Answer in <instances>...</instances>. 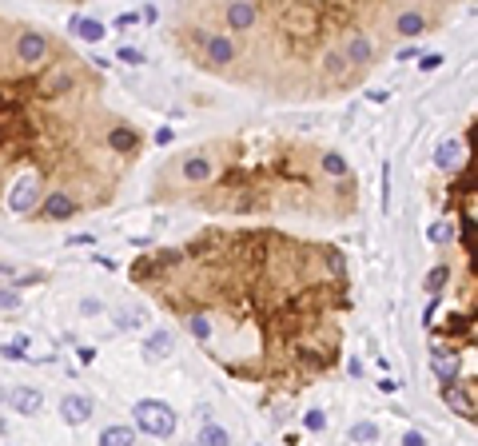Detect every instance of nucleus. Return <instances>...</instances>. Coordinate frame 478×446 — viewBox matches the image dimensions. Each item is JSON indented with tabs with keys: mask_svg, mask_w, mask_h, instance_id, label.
Instances as JSON below:
<instances>
[{
	"mask_svg": "<svg viewBox=\"0 0 478 446\" xmlns=\"http://www.w3.org/2000/svg\"><path fill=\"white\" fill-rule=\"evenodd\" d=\"M403 446H427V442H423V435H415V430H411V435L403 438Z\"/></svg>",
	"mask_w": 478,
	"mask_h": 446,
	"instance_id": "4be33fe9",
	"label": "nucleus"
},
{
	"mask_svg": "<svg viewBox=\"0 0 478 446\" xmlns=\"http://www.w3.org/2000/svg\"><path fill=\"white\" fill-rule=\"evenodd\" d=\"M136 423H140L143 435H156V438H168L175 430V410L168 403H156V398H148V403L136 406Z\"/></svg>",
	"mask_w": 478,
	"mask_h": 446,
	"instance_id": "39448f33",
	"label": "nucleus"
},
{
	"mask_svg": "<svg viewBox=\"0 0 478 446\" xmlns=\"http://www.w3.org/2000/svg\"><path fill=\"white\" fill-rule=\"evenodd\" d=\"M435 24V12L418 9V4H407V9H395L391 12V32L395 36H418Z\"/></svg>",
	"mask_w": 478,
	"mask_h": 446,
	"instance_id": "423d86ee",
	"label": "nucleus"
},
{
	"mask_svg": "<svg viewBox=\"0 0 478 446\" xmlns=\"http://www.w3.org/2000/svg\"><path fill=\"white\" fill-rule=\"evenodd\" d=\"M24 347H28V343H24V339H16V343H4V351H0V355H4V359H21Z\"/></svg>",
	"mask_w": 478,
	"mask_h": 446,
	"instance_id": "6ab92c4d",
	"label": "nucleus"
},
{
	"mask_svg": "<svg viewBox=\"0 0 478 446\" xmlns=\"http://www.w3.org/2000/svg\"><path fill=\"white\" fill-rule=\"evenodd\" d=\"M132 283L183 319L232 379L295 395L343 355L351 279L339 247L271 227H212L132 263Z\"/></svg>",
	"mask_w": 478,
	"mask_h": 446,
	"instance_id": "f257e3e1",
	"label": "nucleus"
},
{
	"mask_svg": "<svg viewBox=\"0 0 478 446\" xmlns=\"http://www.w3.org/2000/svg\"><path fill=\"white\" fill-rule=\"evenodd\" d=\"M0 307H16V295H4V291H0Z\"/></svg>",
	"mask_w": 478,
	"mask_h": 446,
	"instance_id": "5701e85b",
	"label": "nucleus"
},
{
	"mask_svg": "<svg viewBox=\"0 0 478 446\" xmlns=\"http://www.w3.org/2000/svg\"><path fill=\"white\" fill-rule=\"evenodd\" d=\"M9 403L16 406V415H36V410L44 406V395L36 391V386H16V391L9 395Z\"/></svg>",
	"mask_w": 478,
	"mask_h": 446,
	"instance_id": "6e6552de",
	"label": "nucleus"
},
{
	"mask_svg": "<svg viewBox=\"0 0 478 446\" xmlns=\"http://www.w3.org/2000/svg\"><path fill=\"white\" fill-rule=\"evenodd\" d=\"M76 212H80V207H76L72 200H64V195H48L36 215H40V219H72Z\"/></svg>",
	"mask_w": 478,
	"mask_h": 446,
	"instance_id": "9d476101",
	"label": "nucleus"
},
{
	"mask_svg": "<svg viewBox=\"0 0 478 446\" xmlns=\"http://www.w3.org/2000/svg\"><path fill=\"white\" fill-rule=\"evenodd\" d=\"M100 76L52 32L0 16V200L36 215L48 195L100 207L116 192Z\"/></svg>",
	"mask_w": 478,
	"mask_h": 446,
	"instance_id": "f03ea898",
	"label": "nucleus"
},
{
	"mask_svg": "<svg viewBox=\"0 0 478 446\" xmlns=\"http://www.w3.org/2000/svg\"><path fill=\"white\" fill-rule=\"evenodd\" d=\"M168 351H172V334H168V331L152 334V339L143 343V355H148V359H163Z\"/></svg>",
	"mask_w": 478,
	"mask_h": 446,
	"instance_id": "ddd939ff",
	"label": "nucleus"
},
{
	"mask_svg": "<svg viewBox=\"0 0 478 446\" xmlns=\"http://www.w3.org/2000/svg\"><path fill=\"white\" fill-rule=\"evenodd\" d=\"M307 426H311V430H323V415H319V410H311V415H307Z\"/></svg>",
	"mask_w": 478,
	"mask_h": 446,
	"instance_id": "412c9836",
	"label": "nucleus"
},
{
	"mask_svg": "<svg viewBox=\"0 0 478 446\" xmlns=\"http://www.w3.org/2000/svg\"><path fill=\"white\" fill-rule=\"evenodd\" d=\"M351 438H355V442H375L379 426L375 423H355V426H351Z\"/></svg>",
	"mask_w": 478,
	"mask_h": 446,
	"instance_id": "dca6fc26",
	"label": "nucleus"
},
{
	"mask_svg": "<svg viewBox=\"0 0 478 446\" xmlns=\"http://www.w3.org/2000/svg\"><path fill=\"white\" fill-rule=\"evenodd\" d=\"M192 12L232 44L224 80L279 96H335L363 80L347 44L371 24L375 4H195Z\"/></svg>",
	"mask_w": 478,
	"mask_h": 446,
	"instance_id": "20e7f679",
	"label": "nucleus"
},
{
	"mask_svg": "<svg viewBox=\"0 0 478 446\" xmlns=\"http://www.w3.org/2000/svg\"><path fill=\"white\" fill-rule=\"evenodd\" d=\"M120 56H124V60H128V64H143V52H136V48H124Z\"/></svg>",
	"mask_w": 478,
	"mask_h": 446,
	"instance_id": "aec40b11",
	"label": "nucleus"
},
{
	"mask_svg": "<svg viewBox=\"0 0 478 446\" xmlns=\"http://www.w3.org/2000/svg\"><path fill=\"white\" fill-rule=\"evenodd\" d=\"M430 366L442 383H455L462 375V355H450V351H430Z\"/></svg>",
	"mask_w": 478,
	"mask_h": 446,
	"instance_id": "0eeeda50",
	"label": "nucleus"
},
{
	"mask_svg": "<svg viewBox=\"0 0 478 446\" xmlns=\"http://www.w3.org/2000/svg\"><path fill=\"white\" fill-rule=\"evenodd\" d=\"M100 446H132V430L128 426H108L100 435Z\"/></svg>",
	"mask_w": 478,
	"mask_h": 446,
	"instance_id": "2eb2a0df",
	"label": "nucleus"
},
{
	"mask_svg": "<svg viewBox=\"0 0 478 446\" xmlns=\"http://www.w3.org/2000/svg\"><path fill=\"white\" fill-rule=\"evenodd\" d=\"M232 438H227L224 426H215V423H204L200 426V446H227Z\"/></svg>",
	"mask_w": 478,
	"mask_h": 446,
	"instance_id": "4468645a",
	"label": "nucleus"
},
{
	"mask_svg": "<svg viewBox=\"0 0 478 446\" xmlns=\"http://www.w3.org/2000/svg\"><path fill=\"white\" fill-rule=\"evenodd\" d=\"M60 415H64V423H72V426L88 423V415H92V398H84V395H68V398L60 403Z\"/></svg>",
	"mask_w": 478,
	"mask_h": 446,
	"instance_id": "1a4fd4ad",
	"label": "nucleus"
},
{
	"mask_svg": "<svg viewBox=\"0 0 478 446\" xmlns=\"http://www.w3.org/2000/svg\"><path fill=\"white\" fill-rule=\"evenodd\" d=\"M442 395H447V403L455 406L462 418H474V398L462 395V391H458V383H442Z\"/></svg>",
	"mask_w": 478,
	"mask_h": 446,
	"instance_id": "9b49d317",
	"label": "nucleus"
},
{
	"mask_svg": "<svg viewBox=\"0 0 478 446\" xmlns=\"http://www.w3.org/2000/svg\"><path fill=\"white\" fill-rule=\"evenodd\" d=\"M156 200L232 215L347 219L359 203L339 152L291 136H224L195 143L156 175Z\"/></svg>",
	"mask_w": 478,
	"mask_h": 446,
	"instance_id": "7ed1b4c3",
	"label": "nucleus"
},
{
	"mask_svg": "<svg viewBox=\"0 0 478 446\" xmlns=\"http://www.w3.org/2000/svg\"><path fill=\"white\" fill-rule=\"evenodd\" d=\"M458 156H462V148H458L455 140L450 143H442V148H438V156H435V163H442V168H450V163L458 160Z\"/></svg>",
	"mask_w": 478,
	"mask_h": 446,
	"instance_id": "f3484780",
	"label": "nucleus"
},
{
	"mask_svg": "<svg viewBox=\"0 0 478 446\" xmlns=\"http://www.w3.org/2000/svg\"><path fill=\"white\" fill-rule=\"evenodd\" d=\"M72 32H76V36H84V40H100L104 24L100 21H88V16H72Z\"/></svg>",
	"mask_w": 478,
	"mask_h": 446,
	"instance_id": "f8f14e48",
	"label": "nucleus"
},
{
	"mask_svg": "<svg viewBox=\"0 0 478 446\" xmlns=\"http://www.w3.org/2000/svg\"><path fill=\"white\" fill-rule=\"evenodd\" d=\"M442 283H447V267H435V271L427 275V291H438Z\"/></svg>",
	"mask_w": 478,
	"mask_h": 446,
	"instance_id": "a211bd4d",
	"label": "nucleus"
}]
</instances>
